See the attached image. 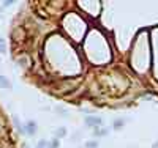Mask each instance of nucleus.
Listing matches in <instances>:
<instances>
[{
    "label": "nucleus",
    "mask_w": 158,
    "mask_h": 148,
    "mask_svg": "<svg viewBox=\"0 0 158 148\" xmlns=\"http://www.w3.org/2000/svg\"><path fill=\"white\" fill-rule=\"evenodd\" d=\"M125 125H127V120H125V118H115L114 123H112V128H114L115 131H120Z\"/></svg>",
    "instance_id": "7ed1b4c3"
},
{
    "label": "nucleus",
    "mask_w": 158,
    "mask_h": 148,
    "mask_svg": "<svg viewBox=\"0 0 158 148\" xmlns=\"http://www.w3.org/2000/svg\"><path fill=\"white\" fill-rule=\"evenodd\" d=\"M0 10H2V8H0Z\"/></svg>",
    "instance_id": "4468645a"
},
{
    "label": "nucleus",
    "mask_w": 158,
    "mask_h": 148,
    "mask_svg": "<svg viewBox=\"0 0 158 148\" xmlns=\"http://www.w3.org/2000/svg\"><path fill=\"white\" fill-rule=\"evenodd\" d=\"M106 134H108V128H95L94 129V136L95 137H103V136H106Z\"/></svg>",
    "instance_id": "20e7f679"
},
{
    "label": "nucleus",
    "mask_w": 158,
    "mask_h": 148,
    "mask_svg": "<svg viewBox=\"0 0 158 148\" xmlns=\"http://www.w3.org/2000/svg\"><path fill=\"white\" fill-rule=\"evenodd\" d=\"M152 148H158V140H156V142H155V143L152 145Z\"/></svg>",
    "instance_id": "f8f14e48"
},
{
    "label": "nucleus",
    "mask_w": 158,
    "mask_h": 148,
    "mask_svg": "<svg viewBox=\"0 0 158 148\" xmlns=\"http://www.w3.org/2000/svg\"><path fill=\"white\" fill-rule=\"evenodd\" d=\"M84 122L89 128H100L103 125V118L98 117V115H87Z\"/></svg>",
    "instance_id": "f257e3e1"
},
{
    "label": "nucleus",
    "mask_w": 158,
    "mask_h": 148,
    "mask_svg": "<svg viewBox=\"0 0 158 148\" xmlns=\"http://www.w3.org/2000/svg\"><path fill=\"white\" fill-rule=\"evenodd\" d=\"M65 134H67V129H65V128H57V129H56V136H57V139L63 137Z\"/></svg>",
    "instance_id": "0eeeda50"
},
{
    "label": "nucleus",
    "mask_w": 158,
    "mask_h": 148,
    "mask_svg": "<svg viewBox=\"0 0 158 148\" xmlns=\"http://www.w3.org/2000/svg\"><path fill=\"white\" fill-rule=\"evenodd\" d=\"M98 140H89L85 142V148H98Z\"/></svg>",
    "instance_id": "423d86ee"
},
{
    "label": "nucleus",
    "mask_w": 158,
    "mask_h": 148,
    "mask_svg": "<svg viewBox=\"0 0 158 148\" xmlns=\"http://www.w3.org/2000/svg\"><path fill=\"white\" fill-rule=\"evenodd\" d=\"M25 132H27L29 136H35L36 134V123L33 120H29V122L25 123Z\"/></svg>",
    "instance_id": "f03ea898"
},
{
    "label": "nucleus",
    "mask_w": 158,
    "mask_h": 148,
    "mask_svg": "<svg viewBox=\"0 0 158 148\" xmlns=\"http://www.w3.org/2000/svg\"><path fill=\"white\" fill-rule=\"evenodd\" d=\"M56 110H57V112H60V114H62V117H67V110H65L63 107H57Z\"/></svg>",
    "instance_id": "9b49d317"
},
{
    "label": "nucleus",
    "mask_w": 158,
    "mask_h": 148,
    "mask_svg": "<svg viewBox=\"0 0 158 148\" xmlns=\"http://www.w3.org/2000/svg\"><path fill=\"white\" fill-rule=\"evenodd\" d=\"M0 52H2V54L6 52V49H5V41H3L2 38H0Z\"/></svg>",
    "instance_id": "9d476101"
},
{
    "label": "nucleus",
    "mask_w": 158,
    "mask_h": 148,
    "mask_svg": "<svg viewBox=\"0 0 158 148\" xmlns=\"http://www.w3.org/2000/svg\"><path fill=\"white\" fill-rule=\"evenodd\" d=\"M0 87H3V88H8V90H11V82L6 79V77H3V76H0Z\"/></svg>",
    "instance_id": "39448f33"
},
{
    "label": "nucleus",
    "mask_w": 158,
    "mask_h": 148,
    "mask_svg": "<svg viewBox=\"0 0 158 148\" xmlns=\"http://www.w3.org/2000/svg\"><path fill=\"white\" fill-rule=\"evenodd\" d=\"M59 145H60V142H59V139L56 137L54 140H51V143H49V148H59Z\"/></svg>",
    "instance_id": "1a4fd4ad"
},
{
    "label": "nucleus",
    "mask_w": 158,
    "mask_h": 148,
    "mask_svg": "<svg viewBox=\"0 0 158 148\" xmlns=\"http://www.w3.org/2000/svg\"><path fill=\"white\" fill-rule=\"evenodd\" d=\"M0 128H2V125H0Z\"/></svg>",
    "instance_id": "ddd939ff"
},
{
    "label": "nucleus",
    "mask_w": 158,
    "mask_h": 148,
    "mask_svg": "<svg viewBox=\"0 0 158 148\" xmlns=\"http://www.w3.org/2000/svg\"><path fill=\"white\" fill-rule=\"evenodd\" d=\"M36 148H49V142L48 140H40L36 143Z\"/></svg>",
    "instance_id": "6e6552de"
}]
</instances>
